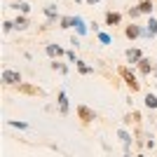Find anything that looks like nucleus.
<instances>
[{
  "instance_id": "obj_1",
  "label": "nucleus",
  "mask_w": 157,
  "mask_h": 157,
  "mask_svg": "<svg viewBox=\"0 0 157 157\" xmlns=\"http://www.w3.org/2000/svg\"><path fill=\"white\" fill-rule=\"evenodd\" d=\"M2 82L5 85H21V73L19 71H2Z\"/></svg>"
},
{
  "instance_id": "obj_17",
  "label": "nucleus",
  "mask_w": 157,
  "mask_h": 157,
  "mask_svg": "<svg viewBox=\"0 0 157 157\" xmlns=\"http://www.w3.org/2000/svg\"><path fill=\"white\" fill-rule=\"evenodd\" d=\"M75 63H78V68H80V73H85V75H87V73H92V68H89V66H87V63H85V61H75Z\"/></svg>"
},
{
  "instance_id": "obj_10",
  "label": "nucleus",
  "mask_w": 157,
  "mask_h": 157,
  "mask_svg": "<svg viewBox=\"0 0 157 157\" xmlns=\"http://www.w3.org/2000/svg\"><path fill=\"white\" fill-rule=\"evenodd\" d=\"M61 52H63V49H61L59 45H47V54H49V56H59Z\"/></svg>"
},
{
  "instance_id": "obj_27",
  "label": "nucleus",
  "mask_w": 157,
  "mask_h": 157,
  "mask_svg": "<svg viewBox=\"0 0 157 157\" xmlns=\"http://www.w3.org/2000/svg\"><path fill=\"white\" fill-rule=\"evenodd\" d=\"M124 157H129V155H124Z\"/></svg>"
},
{
  "instance_id": "obj_18",
  "label": "nucleus",
  "mask_w": 157,
  "mask_h": 157,
  "mask_svg": "<svg viewBox=\"0 0 157 157\" xmlns=\"http://www.w3.org/2000/svg\"><path fill=\"white\" fill-rule=\"evenodd\" d=\"M98 40H101L103 45H110V42H113V38L108 35V33H98Z\"/></svg>"
},
{
  "instance_id": "obj_2",
  "label": "nucleus",
  "mask_w": 157,
  "mask_h": 157,
  "mask_svg": "<svg viewBox=\"0 0 157 157\" xmlns=\"http://www.w3.org/2000/svg\"><path fill=\"white\" fill-rule=\"evenodd\" d=\"M120 75H122L124 82L131 87V92H136V89H138V82H136V78H134V73H131L129 68H120Z\"/></svg>"
},
{
  "instance_id": "obj_11",
  "label": "nucleus",
  "mask_w": 157,
  "mask_h": 157,
  "mask_svg": "<svg viewBox=\"0 0 157 157\" xmlns=\"http://www.w3.org/2000/svg\"><path fill=\"white\" fill-rule=\"evenodd\" d=\"M105 21H108L110 26H113V24H120V14L117 12H108V14H105Z\"/></svg>"
},
{
  "instance_id": "obj_13",
  "label": "nucleus",
  "mask_w": 157,
  "mask_h": 157,
  "mask_svg": "<svg viewBox=\"0 0 157 157\" xmlns=\"http://www.w3.org/2000/svg\"><path fill=\"white\" fill-rule=\"evenodd\" d=\"M73 26H78V33H87V26H85V21H82V17H75Z\"/></svg>"
},
{
  "instance_id": "obj_26",
  "label": "nucleus",
  "mask_w": 157,
  "mask_h": 157,
  "mask_svg": "<svg viewBox=\"0 0 157 157\" xmlns=\"http://www.w3.org/2000/svg\"><path fill=\"white\" fill-rule=\"evenodd\" d=\"M138 157H143V155H138Z\"/></svg>"
},
{
  "instance_id": "obj_7",
  "label": "nucleus",
  "mask_w": 157,
  "mask_h": 157,
  "mask_svg": "<svg viewBox=\"0 0 157 157\" xmlns=\"http://www.w3.org/2000/svg\"><path fill=\"white\" fill-rule=\"evenodd\" d=\"M138 10L145 12V14H150L152 12V0H141V2H138Z\"/></svg>"
},
{
  "instance_id": "obj_24",
  "label": "nucleus",
  "mask_w": 157,
  "mask_h": 157,
  "mask_svg": "<svg viewBox=\"0 0 157 157\" xmlns=\"http://www.w3.org/2000/svg\"><path fill=\"white\" fill-rule=\"evenodd\" d=\"M89 2H98V0H89Z\"/></svg>"
},
{
  "instance_id": "obj_15",
  "label": "nucleus",
  "mask_w": 157,
  "mask_h": 157,
  "mask_svg": "<svg viewBox=\"0 0 157 157\" xmlns=\"http://www.w3.org/2000/svg\"><path fill=\"white\" fill-rule=\"evenodd\" d=\"M73 24H75V17H61V26H63V28L73 26Z\"/></svg>"
},
{
  "instance_id": "obj_19",
  "label": "nucleus",
  "mask_w": 157,
  "mask_h": 157,
  "mask_svg": "<svg viewBox=\"0 0 157 157\" xmlns=\"http://www.w3.org/2000/svg\"><path fill=\"white\" fill-rule=\"evenodd\" d=\"M120 138L124 141V145H129V141H131V136H129V134H127L124 129H120Z\"/></svg>"
},
{
  "instance_id": "obj_9",
  "label": "nucleus",
  "mask_w": 157,
  "mask_h": 157,
  "mask_svg": "<svg viewBox=\"0 0 157 157\" xmlns=\"http://www.w3.org/2000/svg\"><path fill=\"white\" fill-rule=\"evenodd\" d=\"M138 68H141V73H145V75L152 71V66H150V61H148V59H141V61H138Z\"/></svg>"
},
{
  "instance_id": "obj_8",
  "label": "nucleus",
  "mask_w": 157,
  "mask_h": 157,
  "mask_svg": "<svg viewBox=\"0 0 157 157\" xmlns=\"http://www.w3.org/2000/svg\"><path fill=\"white\" fill-rule=\"evenodd\" d=\"M145 35H150V38H152V35H155V33H157V19H150V21H148V28H145Z\"/></svg>"
},
{
  "instance_id": "obj_6",
  "label": "nucleus",
  "mask_w": 157,
  "mask_h": 157,
  "mask_svg": "<svg viewBox=\"0 0 157 157\" xmlns=\"http://www.w3.org/2000/svg\"><path fill=\"white\" fill-rule=\"evenodd\" d=\"M59 108H61V113H68V96H66V92H59Z\"/></svg>"
},
{
  "instance_id": "obj_25",
  "label": "nucleus",
  "mask_w": 157,
  "mask_h": 157,
  "mask_svg": "<svg viewBox=\"0 0 157 157\" xmlns=\"http://www.w3.org/2000/svg\"><path fill=\"white\" fill-rule=\"evenodd\" d=\"M155 78H157V71H155Z\"/></svg>"
},
{
  "instance_id": "obj_4",
  "label": "nucleus",
  "mask_w": 157,
  "mask_h": 157,
  "mask_svg": "<svg viewBox=\"0 0 157 157\" xmlns=\"http://www.w3.org/2000/svg\"><path fill=\"white\" fill-rule=\"evenodd\" d=\"M19 92L21 94H31V96H42V89H40V87L26 85V82H21V85H19Z\"/></svg>"
},
{
  "instance_id": "obj_21",
  "label": "nucleus",
  "mask_w": 157,
  "mask_h": 157,
  "mask_svg": "<svg viewBox=\"0 0 157 157\" xmlns=\"http://www.w3.org/2000/svg\"><path fill=\"white\" fill-rule=\"evenodd\" d=\"M10 124H12V127H17V129H26V122H17V120H12V122H10Z\"/></svg>"
},
{
  "instance_id": "obj_5",
  "label": "nucleus",
  "mask_w": 157,
  "mask_h": 157,
  "mask_svg": "<svg viewBox=\"0 0 157 157\" xmlns=\"http://www.w3.org/2000/svg\"><path fill=\"white\" fill-rule=\"evenodd\" d=\"M127 59H129L131 63H138L143 56H141V52H138V49H127Z\"/></svg>"
},
{
  "instance_id": "obj_20",
  "label": "nucleus",
  "mask_w": 157,
  "mask_h": 157,
  "mask_svg": "<svg viewBox=\"0 0 157 157\" xmlns=\"http://www.w3.org/2000/svg\"><path fill=\"white\" fill-rule=\"evenodd\" d=\"M52 68H54V71H61V73H66V71H68V68H66L63 63H59V61H54V63H52Z\"/></svg>"
},
{
  "instance_id": "obj_12",
  "label": "nucleus",
  "mask_w": 157,
  "mask_h": 157,
  "mask_svg": "<svg viewBox=\"0 0 157 157\" xmlns=\"http://www.w3.org/2000/svg\"><path fill=\"white\" fill-rule=\"evenodd\" d=\"M145 105L152 108V110L157 108V96H155V94H148V96H145Z\"/></svg>"
},
{
  "instance_id": "obj_23",
  "label": "nucleus",
  "mask_w": 157,
  "mask_h": 157,
  "mask_svg": "<svg viewBox=\"0 0 157 157\" xmlns=\"http://www.w3.org/2000/svg\"><path fill=\"white\" fill-rule=\"evenodd\" d=\"M14 7H17V10H21V12H28V5H26V2H17Z\"/></svg>"
},
{
  "instance_id": "obj_22",
  "label": "nucleus",
  "mask_w": 157,
  "mask_h": 157,
  "mask_svg": "<svg viewBox=\"0 0 157 157\" xmlns=\"http://www.w3.org/2000/svg\"><path fill=\"white\" fill-rule=\"evenodd\" d=\"M14 26L24 28V26H26V19H24V17H17V21H14Z\"/></svg>"
},
{
  "instance_id": "obj_3",
  "label": "nucleus",
  "mask_w": 157,
  "mask_h": 157,
  "mask_svg": "<svg viewBox=\"0 0 157 157\" xmlns=\"http://www.w3.org/2000/svg\"><path fill=\"white\" fill-rule=\"evenodd\" d=\"M78 117L82 122H92V120H96V113L92 108H87V105H78Z\"/></svg>"
},
{
  "instance_id": "obj_16",
  "label": "nucleus",
  "mask_w": 157,
  "mask_h": 157,
  "mask_svg": "<svg viewBox=\"0 0 157 157\" xmlns=\"http://www.w3.org/2000/svg\"><path fill=\"white\" fill-rule=\"evenodd\" d=\"M45 14L49 17V19H54V17H56V7H54V5H47L45 7Z\"/></svg>"
},
{
  "instance_id": "obj_14",
  "label": "nucleus",
  "mask_w": 157,
  "mask_h": 157,
  "mask_svg": "<svg viewBox=\"0 0 157 157\" xmlns=\"http://www.w3.org/2000/svg\"><path fill=\"white\" fill-rule=\"evenodd\" d=\"M141 33H143V31H141L138 26H129V28H127V35H129V38H138Z\"/></svg>"
}]
</instances>
